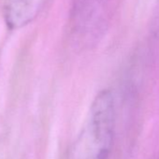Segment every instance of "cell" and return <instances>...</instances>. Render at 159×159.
<instances>
[{"label":"cell","instance_id":"obj_1","mask_svg":"<svg viewBox=\"0 0 159 159\" xmlns=\"http://www.w3.org/2000/svg\"><path fill=\"white\" fill-rule=\"evenodd\" d=\"M90 132L97 150L98 159H108L116 135V108L112 92L103 89L91 105Z\"/></svg>","mask_w":159,"mask_h":159},{"label":"cell","instance_id":"obj_2","mask_svg":"<svg viewBox=\"0 0 159 159\" xmlns=\"http://www.w3.org/2000/svg\"><path fill=\"white\" fill-rule=\"evenodd\" d=\"M49 0H3V17L11 29H20L31 24Z\"/></svg>","mask_w":159,"mask_h":159},{"label":"cell","instance_id":"obj_3","mask_svg":"<svg viewBox=\"0 0 159 159\" xmlns=\"http://www.w3.org/2000/svg\"><path fill=\"white\" fill-rule=\"evenodd\" d=\"M152 30L156 36H159V0L156 1L155 8L153 10V15H152Z\"/></svg>","mask_w":159,"mask_h":159},{"label":"cell","instance_id":"obj_4","mask_svg":"<svg viewBox=\"0 0 159 159\" xmlns=\"http://www.w3.org/2000/svg\"><path fill=\"white\" fill-rule=\"evenodd\" d=\"M89 1L100 7V6H103V5H105V4H106L108 1H109V0H89Z\"/></svg>","mask_w":159,"mask_h":159}]
</instances>
